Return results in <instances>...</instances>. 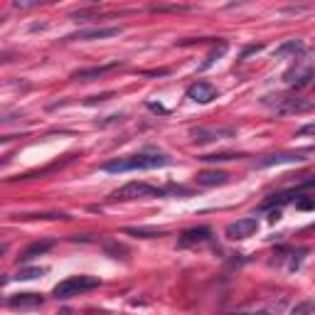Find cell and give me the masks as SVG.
<instances>
[{
  "label": "cell",
  "instance_id": "obj_12",
  "mask_svg": "<svg viewBox=\"0 0 315 315\" xmlns=\"http://www.w3.org/2000/svg\"><path fill=\"white\" fill-rule=\"evenodd\" d=\"M212 236V229L209 227H192L187 232L180 234V247H195V244H202Z\"/></svg>",
  "mask_w": 315,
  "mask_h": 315
},
{
  "label": "cell",
  "instance_id": "obj_5",
  "mask_svg": "<svg viewBox=\"0 0 315 315\" xmlns=\"http://www.w3.org/2000/svg\"><path fill=\"white\" fill-rule=\"evenodd\" d=\"M313 151H301V153H274V155H266L261 160H254V167H271V165H283V163H305L308 155Z\"/></svg>",
  "mask_w": 315,
  "mask_h": 315
},
{
  "label": "cell",
  "instance_id": "obj_3",
  "mask_svg": "<svg viewBox=\"0 0 315 315\" xmlns=\"http://www.w3.org/2000/svg\"><path fill=\"white\" fill-rule=\"evenodd\" d=\"M151 195H158V197H165V190H160V187H153V185H148V182H128V185H124V187H118V190L111 192V200H121V202H126V200H140V197H151Z\"/></svg>",
  "mask_w": 315,
  "mask_h": 315
},
{
  "label": "cell",
  "instance_id": "obj_1",
  "mask_svg": "<svg viewBox=\"0 0 315 315\" xmlns=\"http://www.w3.org/2000/svg\"><path fill=\"white\" fill-rule=\"evenodd\" d=\"M173 160L160 151H140L136 155H128V158H116L109 163L101 165L104 173H131V170H155V167H163L170 165Z\"/></svg>",
  "mask_w": 315,
  "mask_h": 315
},
{
  "label": "cell",
  "instance_id": "obj_7",
  "mask_svg": "<svg viewBox=\"0 0 315 315\" xmlns=\"http://www.w3.org/2000/svg\"><path fill=\"white\" fill-rule=\"evenodd\" d=\"M313 109H315V104L310 99H278L276 113L293 116V113H308V111H313Z\"/></svg>",
  "mask_w": 315,
  "mask_h": 315
},
{
  "label": "cell",
  "instance_id": "obj_13",
  "mask_svg": "<svg viewBox=\"0 0 315 315\" xmlns=\"http://www.w3.org/2000/svg\"><path fill=\"white\" fill-rule=\"evenodd\" d=\"M197 185H202V187H217V185H227L229 182V175L227 173H222V170H202V173H197Z\"/></svg>",
  "mask_w": 315,
  "mask_h": 315
},
{
  "label": "cell",
  "instance_id": "obj_10",
  "mask_svg": "<svg viewBox=\"0 0 315 315\" xmlns=\"http://www.w3.org/2000/svg\"><path fill=\"white\" fill-rule=\"evenodd\" d=\"M5 305L13 310H35L42 305V296L40 293H15L5 301Z\"/></svg>",
  "mask_w": 315,
  "mask_h": 315
},
{
  "label": "cell",
  "instance_id": "obj_11",
  "mask_svg": "<svg viewBox=\"0 0 315 315\" xmlns=\"http://www.w3.org/2000/svg\"><path fill=\"white\" fill-rule=\"evenodd\" d=\"M116 69H121V62H111V64H101V67L79 69V71L71 74V79H74V82H91V79H101V77H106L109 71H116Z\"/></svg>",
  "mask_w": 315,
  "mask_h": 315
},
{
  "label": "cell",
  "instance_id": "obj_19",
  "mask_svg": "<svg viewBox=\"0 0 315 315\" xmlns=\"http://www.w3.org/2000/svg\"><path fill=\"white\" fill-rule=\"evenodd\" d=\"M296 64H298L301 69H305V71H315V47L313 50H308L301 59H296Z\"/></svg>",
  "mask_w": 315,
  "mask_h": 315
},
{
  "label": "cell",
  "instance_id": "obj_22",
  "mask_svg": "<svg viewBox=\"0 0 315 315\" xmlns=\"http://www.w3.org/2000/svg\"><path fill=\"white\" fill-rule=\"evenodd\" d=\"M296 209H315V200H313V197H303V200H296Z\"/></svg>",
  "mask_w": 315,
  "mask_h": 315
},
{
  "label": "cell",
  "instance_id": "obj_9",
  "mask_svg": "<svg viewBox=\"0 0 315 315\" xmlns=\"http://www.w3.org/2000/svg\"><path fill=\"white\" fill-rule=\"evenodd\" d=\"M124 28H89V30H79L74 35H67L64 40L71 42V40H106V37H116L121 35Z\"/></svg>",
  "mask_w": 315,
  "mask_h": 315
},
{
  "label": "cell",
  "instance_id": "obj_25",
  "mask_svg": "<svg viewBox=\"0 0 315 315\" xmlns=\"http://www.w3.org/2000/svg\"><path fill=\"white\" fill-rule=\"evenodd\" d=\"M296 136H315V124H308V126H303V128H298Z\"/></svg>",
  "mask_w": 315,
  "mask_h": 315
},
{
  "label": "cell",
  "instance_id": "obj_21",
  "mask_svg": "<svg viewBox=\"0 0 315 315\" xmlns=\"http://www.w3.org/2000/svg\"><path fill=\"white\" fill-rule=\"evenodd\" d=\"M224 52H227V44L222 42V44H220V50H214V52H209V57H207V59H205V64H202V69H209V67H212V64H214V62H217V59H220L222 55H224Z\"/></svg>",
  "mask_w": 315,
  "mask_h": 315
},
{
  "label": "cell",
  "instance_id": "obj_8",
  "mask_svg": "<svg viewBox=\"0 0 315 315\" xmlns=\"http://www.w3.org/2000/svg\"><path fill=\"white\" fill-rule=\"evenodd\" d=\"M217 86L209 82H195L187 89V99L190 101H195V104H209V101H214L217 99Z\"/></svg>",
  "mask_w": 315,
  "mask_h": 315
},
{
  "label": "cell",
  "instance_id": "obj_23",
  "mask_svg": "<svg viewBox=\"0 0 315 315\" xmlns=\"http://www.w3.org/2000/svg\"><path fill=\"white\" fill-rule=\"evenodd\" d=\"M301 190H315V175H313V178L301 180V182H298V187H296V192H301Z\"/></svg>",
  "mask_w": 315,
  "mask_h": 315
},
{
  "label": "cell",
  "instance_id": "obj_6",
  "mask_svg": "<svg viewBox=\"0 0 315 315\" xmlns=\"http://www.w3.org/2000/svg\"><path fill=\"white\" fill-rule=\"evenodd\" d=\"M259 232V222L256 217H244V220H236L232 224H227V236L234 239V241H241V239H249Z\"/></svg>",
  "mask_w": 315,
  "mask_h": 315
},
{
  "label": "cell",
  "instance_id": "obj_15",
  "mask_svg": "<svg viewBox=\"0 0 315 315\" xmlns=\"http://www.w3.org/2000/svg\"><path fill=\"white\" fill-rule=\"evenodd\" d=\"M55 247V241L52 239H44V241H35V244H30L25 251H22V256H20V261L25 263V261H32L35 256H42V254H47L50 249Z\"/></svg>",
  "mask_w": 315,
  "mask_h": 315
},
{
  "label": "cell",
  "instance_id": "obj_24",
  "mask_svg": "<svg viewBox=\"0 0 315 315\" xmlns=\"http://www.w3.org/2000/svg\"><path fill=\"white\" fill-rule=\"evenodd\" d=\"M261 50H263V44H249L247 50L241 52V59H247L249 55H254V52H261Z\"/></svg>",
  "mask_w": 315,
  "mask_h": 315
},
{
  "label": "cell",
  "instance_id": "obj_20",
  "mask_svg": "<svg viewBox=\"0 0 315 315\" xmlns=\"http://www.w3.org/2000/svg\"><path fill=\"white\" fill-rule=\"evenodd\" d=\"M234 158H239V155H234V153H220V155H202L200 160H205V163H224V160H234Z\"/></svg>",
  "mask_w": 315,
  "mask_h": 315
},
{
  "label": "cell",
  "instance_id": "obj_4",
  "mask_svg": "<svg viewBox=\"0 0 315 315\" xmlns=\"http://www.w3.org/2000/svg\"><path fill=\"white\" fill-rule=\"evenodd\" d=\"M192 140L197 146H205V143H214V140H227V138L236 136V128L234 126H200L190 133Z\"/></svg>",
  "mask_w": 315,
  "mask_h": 315
},
{
  "label": "cell",
  "instance_id": "obj_18",
  "mask_svg": "<svg viewBox=\"0 0 315 315\" xmlns=\"http://www.w3.org/2000/svg\"><path fill=\"white\" fill-rule=\"evenodd\" d=\"M44 271H47V269H42V266H35V269H20V271L15 274V278H17V281H32V278L42 276Z\"/></svg>",
  "mask_w": 315,
  "mask_h": 315
},
{
  "label": "cell",
  "instance_id": "obj_16",
  "mask_svg": "<svg viewBox=\"0 0 315 315\" xmlns=\"http://www.w3.org/2000/svg\"><path fill=\"white\" fill-rule=\"evenodd\" d=\"M126 234L131 236H140V239H155V236H165V229H151V227H128Z\"/></svg>",
  "mask_w": 315,
  "mask_h": 315
},
{
  "label": "cell",
  "instance_id": "obj_2",
  "mask_svg": "<svg viewBox=\"0 0 315 315\" xmlns=\"http://www.w3.org/2000/svg\"><path fill=\"white\" fill-rule=\"evenodd\" d=\"M99 286H101V281L96 276H69L62 283H57L52 296L59 298V301H67V298H74V296L86 293V290H94Z\"/></svg>",
  "mask_w": 315,
  "mask_h": 315
},
{
  "label": "cell",
  "instance_id": "obj_14",
  "mask_svg": "<svg viewBox=\"0 0 315 315\" xmlns=\"http://www.w3.org/2000/svg\"><path fill=\"white\" fill-rule=\"evenodd\" d=\"M305 55V44L303 40H286L283 44L276 47V57L283 59V57H293V59H301Z\"/></svg>",
  "mask_w": 315,
  "mask_h": 315
},
{
  "label": "cell",
  "instance_id": "obj_26",
  "mask_svg": "<svg viewBox=\"0 0 315 315\" xmlns=\"http://www.w3.org/2000/svg\"><path fill=\"white\" fill-rule=\"evenodd\" d=\"M148 109H151V111H158V113H165V109H163V106H160V104H153V101H151V104H148Z\"/></svg>",
  "mask_w": 315,
  "mask_h": 315
},
{
  "label": "cell",
  "instance_id": "obj_17",
  "mask_svg": "<svg viewBox=\"0 0 315 315\" xmlns=\"http://www.w3.org/2000/svg\"><path fill=\"white\" fill-rule=\"evenodd\" d=\"M290 315H315V298L296 303V305L290 308Z\"/></svg>",
  "mask_w": 315,
  "mask_h": 315
}]
</instances>
